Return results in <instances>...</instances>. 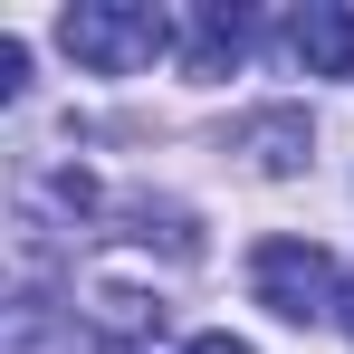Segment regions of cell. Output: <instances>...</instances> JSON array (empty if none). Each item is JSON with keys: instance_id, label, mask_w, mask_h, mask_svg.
Returning a JSON list of instances; mask_svg holds the SVG:
<instances>
[{"instance_id": "cell-7", "label": "cell", "mask_w": 354, "mask_h": 354, "mask_svg": "<svg viewBox=\"0 0 354 354\" xmlns=\"http://www.w3.org/2000/svg\"><path fill=\"white\" fill-rule=\"evenodd\" d=\"M182 354H259V345H239V335H192Z\"/></svg>"}, {"instance_id": "cell-6", "label": "cell", "mask_w": 354, "mask_h": 354, "mask_svg": "<svg viewBox=\"0 0 354 354\" xmlns=\"http://www.w3.org/2000/svg\"><path fill=\"white\" fill-rule=\"evenodd\" d=\"M29 86V39H0V106Z\"/></svg>"}, {"instance_id": "cell-3", "label": "cell", "mask_w": 354, "mask_h": 354, "mask_svg": "<svg viewBox=\"0 0 354 354\" xmlns=\"http://www.w3.org/2000/svg\"><path fill=\"white\" fill-rule=\"evenodd\" d=\"M230 153H249L259 173H306V163H316V124H306V106L239 115V124H230Z\"/></svg>"}, {"instance_id": "cell-5", "label": "cell", "mask_w": 354, "mask_h": 354, "mask_svg": "<svg viewBox=\"0 0 354 354\" xmlns=\"http://www.w3.org/2000/svg\"><path fill=\"white\" fill-rule=\"evenodd\" d=\"M249 39H259V19H249L239 0H201V10H192V39H182V67H192V77H230V67L249 58Z\"/></svg>"}, {"instance_id": "cell-1", "label": "cell", "mask_w": 354, "mask_h": 354, "mask_svg": "<svg viewBox=\"0 0 354 354\" xmlns=\"http://www.w3.org/2000/svg\"><path fill=\"white\" fill-rule=\"evenodd\" d=\"M58 48L86 77H144V67L173 48V19L153 10V0H77L58 19Z\"/></svg>"}, {"instance_id": "cell-2", "label": "cell", "mask_w": 354, "mask_h": 354, "mask_svg": "<svg viewBox=\"0 0 354 354\" xmlns=\"http://www.w3.org/2000/svg\"><path fill=\"white\" fill-rule=\"evenodd\" d=\"M249 288H259V306H268V316H288V326H316V316H335V306H345L335 259H326L316 239H259Z\"/></svg>"}, {"instance_id": "cell-8", "label": "cell", "mask_w": 354, "mask_h": 354, "mask_svg": "<svg viewBox=\"0 0 354 354\" xmlns=\"http://www.w3.org/2000/svg\"><path fill=\"white\" fill-rule=\"evenodd\" d=\"M335 316H345V335H354V278H345V306H335Z\"/></svg>"}, {"instance_id": "cell-4", "label": "cell", "mask_w": 354, "mask_h": 354, "mask_svg": "<svg viewBox=\"0 0 354 354\" xmlns=\"http://www.w3.org/2000/svg\"><path fill=\"white\" fill-rule=\"evenodd\" d=\"M288 58L306 77H354V10L345 0H306L288 19Z\"/></svg>"}]
</instances>
